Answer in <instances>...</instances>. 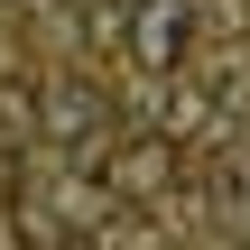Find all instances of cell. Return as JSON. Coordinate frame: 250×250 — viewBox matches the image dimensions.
Here are the masks:
<instances>
[{"instance_id":"obj_4","label":"cell","mask_w":250,"mask_h":250,"mask_svg":"<svg viewBox=\"0 0 250 250\" xmlns=\"http://www.w3.org/2000/svg\"><path fill=\"white\" fill-rule=\"evenodd\" d=\"M93 121H102V93H93V83H65V93L46 102V130H56L65 148H83V139H93Z\"/></svg>"},{"instance_id":"obj_1","label":"cell","mask_w":250,"mask_h":250,"mask_svg":"<svg viewBox=\"0 0 250 250\" xmlns=\"http://www.w3.org/2000/svg\"><path fill=\"white\" fill-rule=\"evenodd\" d=\"M121 56L139 74H186V56H195V0H130Z\"/></svg>"},{"instance_id":"obj_3","label":"cell","mask_w":250,"mask_h":250,"mask_svg":"<svg viewBox=\"0 0 250 250\" xmlns=\"http://www.w3.org/2000/svg\"><path fill=\"white\" fill-rule=\"evenodd\" d=\"M158 83H167V93H158V111H148V121H158L167 139H204V121H223L213 83H176V74H158Z\"/></svg>"},{"instance_id":"obj_2","label":"cell","mask_w":250,"mask_h":250,"mask_svg":"<svg viewBox=\"0 0 250 250\" xmlns=\"http://www.w3.org/2000/svg\"><path fill=\"white\" fill-rule=\"evenodd\" d=\"M167 186H176V139L148 121L139 139L111 148V195H167Z\"/></svg>"}]
</instances>
